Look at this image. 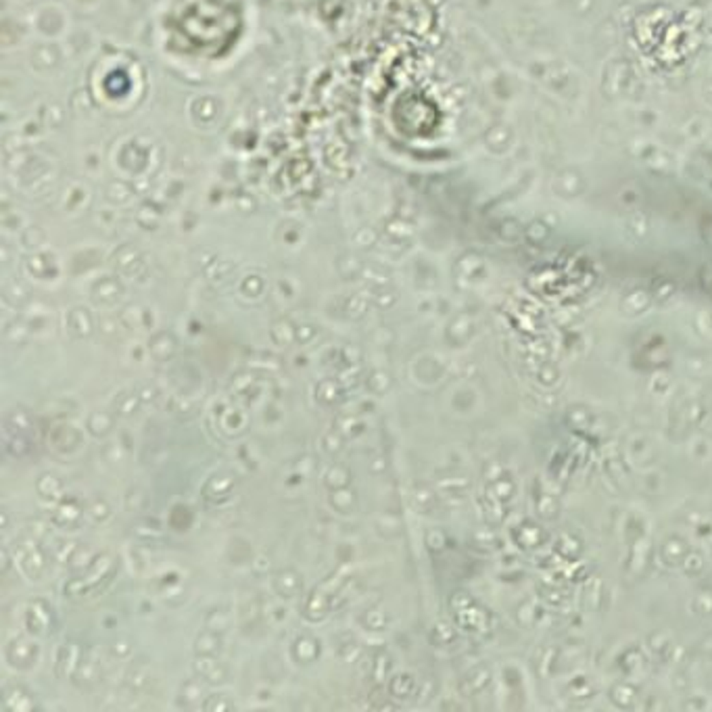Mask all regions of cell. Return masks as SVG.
Returning <instances> with one entry per match:
<instances>
[{"label":"cell","mask_w":712,"mask_h":712,"mask_svg":"<svg viewBox=\"0 0 712 712\" xmlns=\"http://www.w3.org/2000/svg\"><path fill=\"white\" fill-rule=\"evenodd\" d=\"M0 704H3V712H34L38 708L34 696L23 685L7 687L3 691V698H0Z\"/></svg>","instance_id":"cell-11"},{"label":"cell","mask_w":712,"mask_h":712,"mask_svg":"<svg viewBox=\"0 0 712 712\" xmlns=\"http://www.w3.org/2000/svg\"><path fill=\"white\" fill-rule=\"evenodd\" d=\"M361 654H364V648H361V643H357V641H347V643H343V645L339 648V658H341L343 662H347V664L357 662V660L361 658Z\"/></svg>","instance_id":"cell-49"},{"label":"cell","mask_w":712,"mask_h":712,"mask_svg":"<svg viewBox=\"0 0 712 712\" xmlns=\"http://www.w3.org/2000/svg\"><path fill=\"white\" fill-rule=\"evenodd\" d=\"M132 643L128 639H117L111 643V656L117 658V660H123V658H130L132 656Z\"/></svg>","instance_id":"cell-53"},{"label":"cell","mask_w":712,"mask_h":712,"mask_svg":"<svg viewBox=\"0 0 712 712\" xmlns=\"http://www.w3.org/2000/svg\"><path fill=\"white\" fill-rule=\"evenodd\" d=\"M147 349H149V355H151L155 361L165 364V361H169V359L176 355V351H178V341H176V337L171 335L169 330H157L155 335H151Z\"/></svg>","instance_id":"cell-13"},{"label":"cell","mask_w":712,"mask_h":712,"mask_svg":"<svg viewBox=\"0 0 712 712\" xmlns=\"http://www.w3.org/2000/svg\"><path fill=\"white\" fill-rule=\"evenodd\" d=\"M366 389L370 395H376V397H383L387 395L391 389H393V376L391 372L383 370V368H374L368 372L366 376Z\"/></svg>","instance_id":"cell-23"},{"label":"cell","mask_w":712,"mask_h":712,"mask_svg":"<svg viewBox=\"0 0 712 712\" xmlns=\"http://www.w3.org/2000/svg\"><path fill=\"white\" fill-rule=\"evenodd\" d=\"M343 385L337 381V378H322V381L316 385V399L326 405V407H332L337 405L343 397Z\"/></svg>","instance_id":"cell-22"},{"label":"cell","mask_w":712,"mask_h":712,"mask_svg":"<svg viewBox=\"0 0 712 712\" xmlns=\"http://www.w3.org/2000/svg\"><path fill=\"white\" fill-rule=\"evenodd\" d=\"M335 429L345 437V439H353L357 437L361 431H364V424L359 420L357 414H351V412H343L335 418Z\"/></svg>","instance_id":"cell-32"},{"label":"cell","mask_w":712,"mask_h":712,"mask_svg":"<svg viewBox=\"0 0 712 712\" xmlns=\"http://www.w3.org/2000/svg\"><path fill=\"white\" fill-rule=\"evenodd\" d=\"M99 330H101V335L107 339H117L121 335V330H126V328H123L121 320H117V318H103L99 322Z\"/></svg>","instance_id":"cell-48"},{"label":"cell","mask_w":712,"mask_h":712,"mask_svg":"<svg viewBox=\"0 0 712 712\" xmlns=\"http://www.w3.org/2000/svg\"><path fill=\"white\" fill-rule=\"evenodd\" d=\"M0 562H3V564H0V575L7 577L9 571H11V564L15 562V560H13V554H11L7 547H3V551H0Z\"/></svg>","instance_id":"cell-57"},{"label":"cell","mask_w":712,"mask_h":712,"mask_svg":"<svg viewBox=\"0 0 712 712\" xmlns=\"http://www.w3.org/2000/svg\"><path fill=\"white\" fill-rule=\"evenodd\" d=\"M205 698V691H203V681L197 677V679H188L182 683L180 687V704L184 708H195L201 704V700Z\"/></svg>","instance_id":"cell-29"},{"label":"cell","mask_w":712,"mask_h":712,"mask_svg":"<svg viewBox=\"0 0 712 712\" xmlns=\"http://www.w3.org/2000/svg\"><path fill=\"white\" fill-rule=\"evenodd\" d=\"M5 447L15 458H23L32 449L27 433H17V431H11V429L5 431Z\"/></svg>","instance_id":"cell-34"},{"label":"cell","mask_w":712,"mask_h":712,"mask_svg":"<svg viewBox=\"0 0 712 712\" xmlns=\"http://www.w3.org/2000/svg\"><path fill=\"white\" fill-rule=\"evenodd\" d=\"M49 443H51L53 449H57L61 453H67V451H73L82 443V435H80V431L75 429V426H71V424H59V426H55V429H51Z\"/></svg>","instance_id":"cell-16"},{"label":"cell","mask_w":712,"mask_h":712,"mask_svg":"<svg viewBox=\"0 0 712 712\" xmlns=\"http://www.w3.org/2000/svg\"><path fill=\"white\" fill-rule=\"evenodd\" d=\"M115 575V560L111 554H99L92 560V564L84 573L69 579L63 587L65 597L69 600H82L99 593L107 583H111V577Z\"/></svg>","instance_id":"cell-1"},{"label":"cell","mask_w":712,"mask_h":712,"mask_svg":"<svg viewBox=\"0 0 712 712\" xmlns=\"http://www.w3.org/2000/svg\"><path fill=\"white\" fill-rule=\"evenodd\" d=\"M217 424H219V429L230 437L241 435L247 429V414L241 407L222 405L217 412Z\"/></svg>","instance_id":"cell-14"},{"label":"cell","mask_w":712,"mask_h":712,"mask_svg":"<svg viewBox=\"0 0 712 712\" xmlns=\"http://www.w3.org/2000/svg\"><path fill=\"white\" fill-rule=\"evenodd\" d=\"M389 614L381 606H372L359 616V625L370 633H383L389 629Z\"/></svg>","instance_id":"cell-25"},{"label":"cell","mask_w":712,"mask_h":712,"mask_svg":"<svg viewBox=\"0 0 712 712\" xmlns=\"http://www.w3.org/2000/svg\"><path fill=\"white\" fill-rule=\"evenodd\" d=\"M92 295H94V301L97 303H113L119 299L121 287L115 282H103V284H97V287H94Z\"/></svg>","instance_id":"cell-38"},{"label":"cell","mask_w":712,"mask_h":712,"mask_svg":"<svg viewBox=\"0 0 712 712\" xmlns=\"http://www.w3.org/2000/svg\"><path fill=\"white\" fill-rule=\"evenodd\" d=\"M13 560L15 564H19L21 573L32 579V581H38L44 571H46V554L44 549L40 547V541L36 537H23L17 541V547L13 551Z\"/></svg>","instance_id":"cell-2"},{"label":"cell","mask_w":712,"mask_h":712,"mask_svg":"<svg viewBox=\"0 0 712 712\" xmlns=\"http://www.w3.org/2000/svg\"><path fill=\"white\" fill-rule=\"evenodd\" d=\"M291 652H293L295 662H299V664H311V662H316V660L320 658L322 648H320V641H318L313 635H299V637L293 641Z\"/></svg>","instance_id":"cell-17"},{"label":"cell","mask_w":712,"mask_h":712,"mask_svg":"<svg viewBox=\"0 0 712 712\" xmlns=\"http://www.w3.org/2000/svg\"><path fill=\"white\" fill-rule=\"evenodd\" d=\"M75 549H78V543L75 541H67V539H57L51 545V554H53V558L59 564H69V560H71Z\"/></svg>","instance_id":"cell-41"},{"label":"cell","mask_w":712,"mask_h":712,"mask_svg":"<svg viewBox=\"0 0 712 712\" xmlns=\"http://www.w3.org/2000/svg\"><path fill=\"white\" fill-rule=\"evenodd\" d=\"M234 702L228 700L224 693H209L205 700H203V710L205 712H228V710H234Z\"/></svg>","instance_id":"cell-42"},{"label":"cell","mask_w":712,"mask_h":712,"mask_svg":"<svg viewBox=\"0 0 712 712\" xmlns=\"http://www.w3.org/2000/svg\"><path fill=\"white\" fill-rule=\"evenodd\" d=\"M171 414L176 416H195L199 405H201V399L199 397H193V395H171L169 401H167Z\"/></svg>","instance_id":"cell-33"},{"label":"cell","mask_w":712,"mask_h":712,"mask_svg":"<svg viewBox=\"0 0 712 712\" xmlns=\"http://www.w3.org/2000/svg\"><path fill=\"white\" fill-rule=\"evenodd\" d=\"M339 357L343 364H359L361 361V349L359 347H353V345H347L339 351Z\"/></svg>","instance_id":"cell-54"},{"label":"cell","mask_w":712,"mask_h":712,"mask_svg":"<svg viewBox=\"0 0 712 712\" xmlns=\"http://www.w3.org/2000/svg\"><path fill=\"white\" fill-rule=\"evenodd\" d=\"M32 335V326L25 322V320H11L7 326H5V341L9 345H15V347H21L27 343Z\"/></svg>","instance_id":"cell-31"},{"label":"cell","mask_w":712,"mask_h":712,"mask_svg":"<svg viewBox=\"0 0 712 712\" xmlns=\"http://www.w3.org/2000/svg\"><path fill=\"white\" fill-rule=\"evenodd\" d=\"M7 527H9V512L3 510V529H7Z\"/></svg>","instance_id":"cell-60"},{"label":"cell","mask_w":712,"mask_h":712,"mask_svg":"<svg viewBox=\"0 0 712 712\" xmlns=\"http://www.w3.org/2000/svg\"><path fill=\"white\" fill-rule=\"evenodd\" d=\"M361 378V368L359 364H343L341 370L337 372V381L343 385V389H349V387H355L359 383Z\"/></svg>","instance_id":"cell-40"},{"label":"cell","mask_w":712,"mask_h":712,"mask_svg":"<svg viewBox=\"0 0 712 712\" xmlns=\"http://www.w3.org/2000/svg\"><path fill=\"white\" fill-rule=\"evenodd\" d=\"M36 491H38L40 499H46V501H61L63 499V483L53 472L40 474L38 481H36Z\"/></svg>","instance_id":"cell-21"},{"label":"cell","mask_w":712,"mask_h":712,"mask_svg":"<svg viewBox=\"0 0 712 712\" xmlns=\"http://www.w3.org/2000/svg\"><path fill=\"white\" fill-rule=\"evenodd\" d=\"M320 335V326L316 324H297V332H295V343L297 345H309L311 341H316Z\"/></svg>","instance_id":"cell-47"},{"label":"cell","mask_w":712,"mask_h":712,"mask_svg":"<svg viewBox=\"0 0 712 712\" xmlns=\"http://www.w3.org/2000/svg\"><path fill=\"white\" fill-rule=\"evenodd\" d=\"M99 554L97 551H94L90 545H78V549L73 551V556H71V560H69V571L73 573V575H80V573H84L86 571V568L92 564V560L94 558H97Z\"/></svg>","instance_id":"cell-36"},{"label":"cell","mask_w":712,"mask_h":712,"mask_svg":"<svg viewBox=\"0 0 712 712\" xmlns=\"http://www.w3.org/2000/svg\"><path fill=\"white\" fill-rule=\"evenodd\" d=\"M234 485H236V481H234L232 474H228V472L213 474L203 487V499L209 503H224L232 497Z\"/></svg>","instance_id":"cell-9"},{"label":"cell","mask_w":712,"mask_h":712,"mask_svg":"<svg viewBox=\"0 0 712 712\" xmlns=\"http://www.w3.org/2000/svg\"><path fill=\"white\" fill-rule=\"evenodd\" d=\"M366 311H368V301H366L361 295L349 297V299L345 301V316H347L349 320H359V318L366 316Z\"/></svg>","instance_id":"cell-45"},{"label":"cell","mask_w":712,"mask_h":712,"mask_svg":"<svg viewBox=\"0 0 712 712\" xmlns=\"http://www.w3.org/2000/svg\"><path fill=\"white\" fill-rule=\"evenodd\" d=\"M272 587H274L278 597L291 600V597H297L303 591V577H301L299 571H295V568H282V571H278L274 575Z\"/></svg>","instance_id":"cell-10"},{"label":"cell","mask_w":712,"mask_h":712,"mask_svg":"<svg viewBox=\"0 0 712 712\" xmlns=\"http://www.w3.org/2000/svg\"><path fill=\"white\" fill-rule=\"evenodd\" d=\"M322 445H324V449H326L328 453H332V455L341 453L343 447H345V437H343L337 429H332V431H328V433L322 437Z\"/></svg>","instance_id":"cell-46"},{"label":"cell","mask_w":712,"mask_h":712,"mask_svg":"<svg viewBox=\"0 0 712 712\" xmlns=\"http://www.w3.org/2000/svg\"><path fill=\"white\" fill-rule=\"evenodd\" d=\"M142 405V399L138 393H121L117 399H115V414L119 418H132Z\"/></svg>","instance_id":"cell-37"},{"label":"cell","mask_w":712,"mask_h":712,"mask_svg":"<svg viewBox=\"0 0 712 712\" xmlns=\"http://www.w3.org/2000/svg\"><path fill=\"white\" fill-rule=\"evenodd\" d=\"M295 332L297 324L289 318H278L270 326V339L276 347H291L295 343Z\"/></svg>","instance_id":"cell-20"},{"label":"cell","mask_w":712,"mask_h":712,"mask_svg":"<svg viewBox=\"0 0 712 712\" xmlns=\"http://www.w3.org/2000/svg\"><path fill=\"white\" fill-rule=\"evenodd\" d=\"M84 516V506L78 497H63L61 501H57V506L53 508V514H51V522L55 527H61V529H69L73 531L80 520Z\"/></svg>","instance_id":"cell-6"},{"label":"cell","mask_w":712,"mask_h":712,"mask_svg":"<svg viewBox=\"0 0 712 712\" xmlns=\"http://www.w3.org/2000/svg\"><path fill=\"white\" fill-rule=\"evenodd\" d=\"M330 593L324 589V587H316L307 597H305V604H303V619L309 621V623H320L324 621L328 612H330Z\"/></svg>","instance_id":"cell-12"},{"label":"cell","mask_w":712,"mask_h":712,"mask_svg":"<svg viewBox=\"0 0 712 712\" xmlns=\"http://www.w3.org/2000/svg\"><path fill=\"white\" fill-rule=\"evenodd\" d=\"M55 627V612L46 600H32L25 608V629L32 635H49Z\"/></svg>","instance_id":"cell-3"},{"label":"cell","mask_w":712,"mask_h":712,"mask_svg":"<svg viewBox=\"0 0 712 712\" xmlns=\"http://www.w3.org/2000/svg\"><path fill=\"white\" fill-rule=\"evenodd\" d=\"M374 303L378 305V307H381V309H391L393 305H395V295L393 293H378L376 297H374Z\"/></svg>","instance_id":"cell-56"},{"label":"cell","mask_w":712,"mask_h":712,"mask_svg":"<svg viewBox=\"0 0 712 712\" xmlns=\"http://www.w3.org/2000/svg\"><path fill=\"white\" fill-rule=\"evenodd\" d=\"M99 679H101V658H99V652L94 648H88V650H84V656H82V662L78 667V673L73 677V683L88 689L92 685H97Z\"/></svg>","instance_id":"cell-7"},{"label":"cell","mask_w":712,"mask_h":712,"mask_svg":"<svg viewBox=\"0 0 712 712\" xmlns=\"http://www.w3.org/2000/svg\"><path fill=\"white\" fill-rule=\"evenodd\" d=\"M7 429L17 431V433H27V431L32 429V418H29V414L23 412V410L11 412L9 418H7Z\"/></svg>","instance_id":"cell-43"},{"label":"cell","mask_w":712,"mask_h":712,"mask_svg":"<svg viewBox=\"0 0 712 712\" xmlns=\"http://www.w3.org/2000/svg\"><path fill=\"white\" fill-rule=\"evenodd\" d=\"M67 330L75 339H88L94 332V320H92L90 311L84 307L71 309L67 316Z\"/></svg>","instance_id":"cell-19"},{"label":"cell","mask_w":712,"mask_h":712,"mask_svg":"<svg viewBox=\"0 0 712 712\" xmlns=\"http://www.w3.org/2000/svg\"><path fill=\"white\" fill-rule=\"evenodd\" d=\"M195 675L209 685H222L228 679V669L215 658V656H197L193 662Z\"/></svg>","instance_id":"cell-8"},{"label":"cell","mask_w":712,"mask_h":712,"mask_svg":"<svg viewBox=\"0 0 712 712\" xmlns=\"http://www.w3.org/2000/svg\"><path fill=\"white\" fill-rule=\"evenodd\" d=\"M414 687H416V681L412 675L407 673H401V675H393L389 679V685H387V693L393 698V700H405L414 693Z\"/></svg>","instance_id":"cell-30"},{"label":"cell","mask_w":712,"mask_h":712,"mask_svg":"<svg viewBox=\"0 0 712 712\" xmlns=\"http://www.w3.org/2000/svg\"><path fill=\"white\" fill-rule=\"evenodd\" d=\"M82 656H84V650H82V645H80L78 641H73V639L65 641V643L59 648L57 660H55V673H57V677L63 679V681H67V679L73 681V677H75V673H78V667H80V662H82Z\"/></svg>","instance_id":"cell-5"},{"label":"cell","mask_w":712,"mask_h":712,"mask_svg":"<svg viewBox=\"0 0 712 712\" xmlns=\"http://www.w3.org/2000/svg\"><path fill=\"white\" fill-rule=\"evenodd\" d=\"M230 391L232 395L239 399V401H253L259 393V378L253 374V372H239L236 376H232L230 381Z\"/></svg>","instance_id":"cell-15"},{"label":"cell","mask_w":712,"mask_h":712,"mask_svg":"<svg viewBox=\"0 0 712 712\" xmlns=\"http://www.w3.org/2000/svg\"><path fill=\"white\" fill-rule=\"evenodd\" d=\"M138 395H140L142 403H153V401L157 399V389H155V387H145Z\"/></svg>","instance_id":"cell-58"},{"label":"cell","mask_w":712,"mask_h":712,"mask_svg":"<svg viewBox=\"0 0 712 712\" xmlns=\"http://www.w3.org/2000/svg\"><path fill=\"white\" fill-rule=\"evenodd\" d=\"M113 426H115V416L109 414V412H101V410L92 412V414L88 416V420H86V429H88V433H90L92 437H97V439L107 437V435L113 431Z\"/></svg>","instance_id":"cell-24"},{"label":"cell","mask_w":712,"mask_h":712,"mask_svg":"<svg viewBox=\"0 0 712 712\" xmlns=\"http://www.w3.org/2000/svg\"><path fill=\"white\" fill-rule=\"evenodd\" d=\"M86 514L94 520V522H107L111 518V506L105 497H94L88 508H86Z\"/></svg>","instance_id":"cell-39"},{"label":"cell","mask_w":712,"mask_h":712,"mask_svg":"<svg viewBox=\"0 0 712 712\" xmlns=\"http://www.w3.org/2000/svg\"><path fill=\"white\" fill-rule=\"evenodd\" d=\"M126 501H128V508H130V510L138 512V510H142V506H145L147 497H145V493H142L140 489H134V491L128 493Z\"/></svg>","instance_id":"cell-55"},{"label":"cell","mask_w":712,"mask_h":712,"mask_svg":"<svg viewBox=\"0 0 712 712\" xmlns=\"http://www.w3.org/2000/svg\"><path fill=\"white\" fill-rule=\"evenodd\" d=\"M151 681H153V673H151V667H149L147 660H136V662H132L128 667V671H126V685L132 691L147 689Z\"/></svg>","instance_id":"cell-18"},{"label":"cell","mask_w":712,"mask_h":712,"mask_svg":"<svg viewBox=\"0 0 712 712\" xmlns=\"http://www.w3.org/2000/svg\"><path fill=\"white\" fill-rule=\"evenodd\" d=\"M328 503L332 506V510L339 514H351L357 508V495L351 487H341V489H332L328 495Z\"/></svg>","instance_id":"cell-26"},{"label":"cell","mask_w":712,"mask_h":712,"mask_svg":"<svg viewBox=\"0 0 712 712\" xmlns=\"http://www.w3.org/2000/svg\"><path fill=\"white\" fill-rule=\"evenodd\" d=\"M376 529H378V533H381V535H385V537H393V535H397L399 533V529H401V522H399V518L395 516V514H383L381 518H378V522H376Z\"/></svg>","instance_id":"cell-44"},{"label":"cell","mask_w":712,"mask_h":712,"mask_svg":"<svg viewBox=\"0 0 712 712\" xmlns=\"http://www.w3.org/2000/svg\"><path fill=\"white\" fill-rule=\"evenodd\" d=\"M27 527H29L32 537H36L38 541H40V539H46V537H49V533H51V531H49L51 525H49L46 520H29Z\"/></svg>","instance_id":"cell-52"},{"label":"cell","mask_w":712,"mask_h":712,"mask_svg":"<svg viewBox=\"0 0 712 712\" xmlns=\"http://www.w3.org/2000/svg\"><path fill=\"white\" fill-rule=\"evenodd\" d=\"M222 635L217 631L205 629L197 635L195 639V654L197 656H217L222 652Z\"/></svg>","instance_id":"cell-27"},{"label":"cell","mask_w":712,"mask_h":712,"mask_svg":"<svg viewBox=\"0 0 712 712\" xmlns=\"http://www.w3.org/2000/svg\"><path fill=\"white\" fill-rule=\"evenodd\" d=\"M351 472L345 468V466H341V464H337V466H332V468H328V472L324 474V485L332 491V489H341V487H349L351 485Z\"/></svg>","instance_id":"cell-35"},{"label":"cell","mask_w":712,"mask_h":712,"mask_svg":"<svg viewBox=\"0 0 712 712\" xmlns=\"http://www.w3.org/2000/svg\"><path fill=\"white\" fill-rule=\"evenodd\" d=\"M161 533V525H159V522L153 518H145V520H140L138 522V525H136V535L138 537H145V539H151V537H157Z\"/></svg>","instance_id":"cell-51"},{"label":"cell","mask_w":712,"mask_h":712,"mask_svg":"<svg viewBox=\"0 0 712 712\" xmlns=\"http://www.w3.org/2000/svg\"><path fill=\"white\" fill-rule=\"evenodd\" d=\"M40 658V648L36 641L27 637H17L7 648V662L17 671H29L36 667Z\"/></svg>","instance_id":"cell-4"},{"label":"cell","mask_w":712,"mask_h":712,"mask_svg":"<svg viewBox=\"0 0 712 712\" xmlns=\"http://www.w3.org/2000/svg\"><path fill=\"white\" fill-rule=\"evenodd\" d=\"M391 656L387 652H378L370 662V679L374 685H385L387 679H391Z\"/></svg>","instance_id":"cell-28"},{"label":"cell","mask_w":712,"mask_h":712,"mask_svg":"<svg viewBox=\"0 0 712 712\" xmlns=\"http://www.w3.org/2000/svg\"><path fill=\"white\" fill-rule=\"evenodd\" d=\"M205 629H211V631H226L228 629V614L222 612V610H213L205 616Z\"/></svg>","instance_id":"cell-50"},{"label":"cell","mask_w":712,"mask_h":712,"mask_svg":"<svg viewBox=\"0 0 712 712\" xmlns=\"http://www.w3.org/2000/svg\"><path fill=\"white\" fill-rule=\"evenodd\" d=\"M385 468H387V460H385V458H376V460L372 462V470H374V472L385 470Z\"/></svg>","instance_id":"cell-59"}]
</instances>
